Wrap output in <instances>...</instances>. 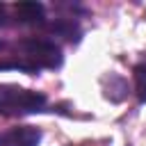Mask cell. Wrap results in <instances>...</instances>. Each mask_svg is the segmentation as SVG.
Returning <instances> with one entry per match:
<instances>
[{"label":"cell","mask_w":146,"mask_h":146,"mask_svg":"<svg viewBox=\"0 0 146 146\" xmlns=\"http://www.w3.org/2000/svg\"><path fill=\"white\" fill-rule=\"evenodd\" d=\"M64 62L62 48L48 39H18L0 41V71L18 68L25 73H36L41 68H59Z\"/></svg>","instance_id":"6da1fadb"},{"label":"cell","mask_w":146,"mask_h":146,"mask_svg":"<svg viewBox=\"0 0 146 146\" xmlns=\"http://www.w3.org/2000/svg\"><path fill=\"white\" fill-rule=\"evenodd\" d=\"M46 94L43 91H32L11 82L0 84V114L5 116H25V114H36L46 110Z\"/></svg>","instance_id":"7a4b0ae2"},{"label":"cell","mask_w":146,"mask_h":146,"mask_svg":"<svg viewBox=\"0 0 146 146\" xmlns=\"http://www.w3.org/2000/svg\"><path fill=\"white\" fill-rule=\"evenodd\" d=\"M41 130L34 125H21L11 128L9 132L0 135V146H39Z\"/></svg>","instance_id":"3957f363"},{"label":"cell","mask_w":146,"mask_h":146,"mask_svg":"<svg viewBox=\"0 0 146 146\" xmlns=\"http://www.w3.org/2000/svg\"><path fill=\"white\" fill-rule=\"evenodd\" d=\"M14 9V23H43L46 21V7L41 2H18L11 7Z\"/></svg>","instance_id":"277c9868"},{"label":"cell","mask_w":146,"mask_h":146,"mask_svg":"<svg viewBox=\"0 0 146 146\" xmlns=\"http://www.w3.org/2000/svg\"><path fill=\"white\" fill-rule=\"evenodd\" d=\"M48 30L55 32V34L66 36L68 41H78V36H80V27H78V23L71 21V18H57L55 23L48 25Z\"/></svg>","instance_id":"5b68a950"},{"label":"cell","mask_w":146,"mask_h":146,"mask_svg":"<svg viewBox=\"0 0 146 146\" xmlns=\"http://www.w3.org/2000/svg\"><path fill=\"white\" fill-rule=\"evenodd\" d=\"M132 78H135V94H137L139 103H146V55H144L141 62L135 64Z\"/></svg>","instance_id":"8992f818"},{"label":"cell","mask_w":146,"mask_h":146,"mask_svg":"<svg viewBox=\"0 0 146 146\" xmlns=\"http://www.w3.org/2000/svg\"><path fill=\"white\" fill-rule=\"evenodd\" d=\"M7 9H9V7L0 2V25H7Z\"/></svg>","instance_id":"52a82bcc"}]
</instances>
